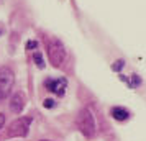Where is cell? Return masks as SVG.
<instances>
[{
    "label": "cell",
    "mask_w": 146,
    "mask_h": 141,
    "mask_svg": "<svg viewBox=\"0 0 146 141\" xmlns=\"http://www.w3.org/2000/svg\"><path fill=\"white\" fill-rule=\"evenodd\" d=\"M46 51H48V58L49 62L54 67H61L62 62L66 59V48L61 43L58 38H46Z\"/></svg>",
    "instance_id": "obj_1"
},
{
    "label": "cell",
    "mask_w": 146,
    "mask_h": 141,
    "mask_svg": "<svg viewBox=\"0 0 146 141\" xmlns=\"http://www.w3.org/2000/svg\"><path fill=\"white\" fill-rule=\"evenodd\" d=\"M76 123H77L79 130L82 131V134L87 136V138H92L94 134H95V131H97L94 115L89 108H82L80 110L79 115H77V118H76Z\"/></svg>",
    "instance_id": "obj_2"
},
{
    "label": "cell",
    "mask_w": 146,
    "mask_h": 141,
    "mask_svg": "<svg viewBox=\"0 0 146 141\" xmlns=\"http://www.w3.org/2000/svg\"><path fill=\"white\" fill-rule=\"evenodd\" d=\"M30 125H31V117H21V118H17L15 121H12L7 128V134L8 138H25L28 134V130H30Z\"/></svg>",
    "instance_id": "obj_3"
},
{
    "label": "cell",
    "mask_w": 146,
    "mask_h": 141,
    "mask_svg": "<svg viewBox=\"0 0 146 141\" xmlns=\"http://www.w3.org/2000/svg\"><path fill=\"white\" fill-rule=\"evenodd\" d=\"M13 82H15L13 71L7 66H2L0 67V100L7 99L10 95L12 87H13Z\"/></svg>",
    "instance_id": "obj_4"
},
{
    "label": "cell",
    "mask_w": 146,
    "mask_h": 141,
    "mask_svg": "<svg viewBox=\"0 0 146 141\" xmlns=\"http://www.w3.org/2000/svg\"><path fill=\"white\" fill-rule=\"evenodd\" d=\"M44 85H46V89L49 92H53V94L64 95L66 87H67V81L62 79V77H61V79H48V81L44 82Z\"/></svg>",
    "instance_id": "obj_5"
},
{
    "label": "cell",
    "mask_w": 146,
    "mask_h": 141,
    "mask_svg": "<svg viewBox=\"0 0 146 141\" xmlns=\"http://www.w3.org/2000/svg\"><path fill=\"white\" fill-rule=\"evenodd\" d=\"M25 102H27V97L23 92H17L13 94L12 97V100H10V110L13 112V113H21L23 112V108H25Z\"/></svg>",
    "instance_id": "obj_6"
},
{
    "label": "cell",
    "mask_w": 146,
    "mask_h": 141,
    "mask_svg": "<svg viewBox=\"0 0 146 141\" xmlns=\"http://www.w3.org/2000/svg\"><path fill=\"white\" fill-rule=\"evenodd\" d=\"M112 117L118 121H125V120L130 118V112L123 107H113L112 108Z\"/></svg>",
    "instance_id": "obj_7"
},
{
    "label": "cell",
    "mask_w": 146,
    "mask_h": 141,
    "mask_svg": "<svg viewBox=\"0 0 146 141\" xmlns=\"http://www.w3.org/2000/svg\"><path fill=\"white\" fill-rule=\"evenodd\" d=\"M33 59H35V64L40 67V69L44 67V62H43V56H41V53H35L33 54Z\"/></svg>",
    "instance_id": "obj_8"
},
{
    "label": "cell",
    "mask_w": 146,
    "mask_h": 141,
    "mask_svg": "<svg viewBox=\"0 0 146 141\" xmlns=\"http://www.w3.org/2000/svg\"><path fill=\"white\" fill-rule=\"evenodd\" d=\"M43 105H44V107H46V108H53L54 105H56V102H54L53 99H46V100H44V103H43Z\"/></svg>",
    "instance_id": "obj_9"
},
{
    "label": "cell",
    "mask_w": 146,
    "mask_h": 141,
    "mask_svg": "<svg viewBox=\"0 0 146 141\" xmlns=\"http://www.w3.org/2000/svg\"><path fill=\"white\" fill-rule=\"evenodd\" d=\"M123 64H125L123 61H117V62H115V64L112 66V69H113V71H120V69L123 67Z\"/></svg>",
    "instance_id": "obj_10"
},
{
    "label": "cell",
    "mask_w": 146,
    "mask_h": 141,
    "mask_svg": "<svg viewBox=\"0 0 146 141\" xmlns=\"http://www.w3.org/2000/svg\"><path fill=\"white\" fill-rule=\"evenodd\" d=\"M36 46H38V43H36V41H28V43H27V49H35Z\"/></svg>",
    "instance_id": "obj_11"
},
{
    "label": "cell",
    "mask_w": 146,
    "mask_h": 141,
    "mask_svg": "<svg viewBox=\"0 0 146 141\" xmlns=\"http://www.w3.org/2000/svg\"><path fill=\"white\" fill-rule=\"evenodd\" d=\"M3 125H5V115L0 113V128L3 126Z\"/></svg>",
    "instance_id": "obj_12"
},
{
    "label": "cell",
    "mask_w": 146,
    "mask_h": 141,
    "mask_svg": "<svg viewBox=\"0 0 146 141\" xmlns=\"http://www.w3.org/2000/svg\"><path fill=\"white\" fill-rule=\"evenodd\" d=\"M43 141H49V140H43Z\"/></svg>",
    "instance_id": "obj_13"
}]
</instances>
